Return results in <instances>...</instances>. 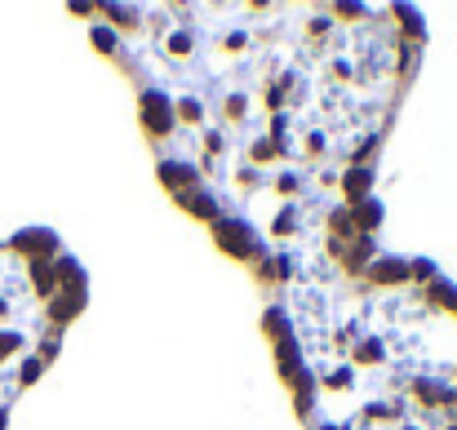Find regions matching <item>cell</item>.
<instances>
[{
  "mask_svg": "<svg viewBox=\"0 0 457 430\" xmlns=\"http://www.w3.org/2000/svg\"><path fill=\"white\" fill-rule=\"evenodd\" d=\"M89 40L138 94L169 200L258 285L364 271L378 160L422 71L409 4H98Z\"/></svg>",
  "mask_w": 457,
  "mask_h": 430,
  "instance_id": "obj_1",
  "label": "cell"
},
{
  "mask_svg": "<svg viewBox=\"0 0 457 430\" xmlns=\"http://www.w3.org/2000/svg\"><path fill=\"white\" fill-rule=\"evenodd\" d=\"M262 333L303 430H457V285L431 258L289 280Z\"/></svg>",
  "mask_w": 457,
  "mask_h": 430,
  "instance_id": "obj_2",
  "label": "cell"
},
{
  "mask_svg": "<svg viewBox=\"0 0 457 430\" xmlns=\"http://www.w3.org/2000/svg\"><path fill=\"white\" fill-rule=\"evenodd\" d=\"M85 302L89 276L62 236L27 227L0 240V430H9L18 395L58 360Z\"/></svg>",
  "mask_w": 457,
  "mask_h": 430,
  "instance_id": "obj_3",
  "label": "cell"
}]
</instances>
